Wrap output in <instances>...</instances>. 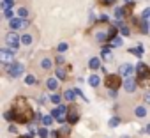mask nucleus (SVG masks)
<instances>
[{
	"instance_id": "nucleus-43",
	"label": "nucleus",
	"mask_w": 150,
	"mask_h": 138,
	"mask_svg": "<svg viewBox=\"0 0 150 138\" xmlns=\"http://www.w3.org/2000/svg\"><path fill=\"white\" fill-rule=\"evenodd\" d=\"M148 25H150V20H148Z\"/></svg>"
},
{
	"instance_id": "nucleus-29",
	"label": "nucleus",
	"mask_w": 150,
	"mask_h": 138,
	"mask_svg": "<svg viewBox=\"0 0 150 138\" xmlns=\"http://www.w3.org/2000/svg\"><path fill=\"white\" fill-rule=\"evenodd\" d=\"M117 28H118V27H117V25H113V27H111V28L108 30V36H110V39L117 37Z\"/></svg>"
},
{
	"instance_id": "nucleus-33",
	"label": "nucleus",
	"mask_w": 150,
	"mask_h": 138,
	"mask_svg": "<svg viewBox=\"0 0 150 138\" xmlns=\"http://www.w3.org/2000/svg\"><path fill=\"white\" fill-rule=\"evenodd\" d=\"M50 99H51V101H53L55 105H60V101H62V97H60V94H53V96H51Z\"/></svg>"
},
{
	"instance_id": "nucleus-36",
	"label": "nucleus",
	"mask_w": 150,
	"mask_h": 138,
	"mask_svg": "<svg viewBox=\"0 0 150 138\" xmlns=\"http://www.w3.org/2000/svg\"><path fill=\"white\" fill-rule=\"evenodd\" d=\"M99 2L104 6H111V4H115V0H99Z\"/></svg>"
},
{
	"instance_id": "nucleus-10",
	"label": "nucleus",
	"mask_w": 150,
	"mask_h": 138,
	"mask_svg": "<svg viewBox=\"0 0 150 138\" xmlns=\"http://www.w3.org/2000/svg\"><path fill=\"white\" fill-rule=\"evenodd\" d=\"M134 71H136V67L131 65V64H122V65H120V75H122V76H131Z\"/></svg>"
},
{
	"instance_id": "nucleus-4",
	"label": "nucleus",
	"mask_w": 150,
	"mask_h": 138,
	"mask_svg": "<svg viewBox=\"0 0 150 138\" xmlns=\"http://www.w3.org/2000/svg\"><path fill=\"white\" fill-rule=\"evenodd\" d=\"M6 44H7L9 48H13V50H18V46L21 44V36H18L16 30L9 32V34L6 36Z\"/></svg>"
},
{
	"instance_id": "nucleus-3",
	"label": "nucleus",
	"mask_w": 150,
	"mask_h": 138,
	"mask_svg": "<svg viewBox=\"0 0 150 138\" xmlns=\"http://www.w3.org/2000/svg\"><path fill=\"white\" fill-rule=\"evenodd\" d=\"M51 115L57 119V122L64 124V122L67 120V106H64V105H57V108L51 110Z\"/></svg>"
},
{
	"instance_id": "nucleus-7",
	"label": "nucleus",
	"mask_w": 150,
	"mask_h": 138,
	"mask_svg": "<svg viewBox=\"0 0 150 138\" xmlns=\"http://www.w3.org/2000/svg\"><path fill=\"white\" fill-rule=\"evenodd\" d=\"M136 73H138L139 80L150 78V69H148V65H146V64H143V62H139V64L136 65Z\"/></svg>"
},
{
	"instance_id": "nucleus-15",
	"label": "nucleus",
	"mask_w": 150,
	"mask_h": 138,
	"mask_svg": "<svg viewBox=\"0 0 150 138\" xmlns=\"http://www.w3.org/2000/svg\"><path fill=\"white\" fill-rule=\"evenodd\" d=\"M65 76H67V71L62 65H57V78L58 80H65Z\"/></svg>"
},
{
	"instance_id": "nucleus-30",
	"label": "nucleus",
	"mask_w": 150,
	"mask_h": 138,
	"mask_svg": "<svg viewBox=\"0 0 150 138\" xmlns=\"http://www.w3.org/2000/svg\"><path fill=\"white\" fill-rule=\"evenodd\" d=\"M118 124H120V119L118 117H111L110 119V127H117Z\"/></svg>"
},
{
	"instance_id": "nucleus-18",
	"label": "nucleus",
	"mask_w": 150,
	"mask_h": 138,
	"mask_svg": "<svg viewBox=\"0 0 150 138\" xmlns=\"http://www.w3.org/2000/svg\"><path fill=\"white\" fill-rule=\"evenodd\" d=\"M32 36L30 34H25V36H21V44H25V46H30L32 44Z\"/></svg>"
},
{
	"instance_id": "nucleus-20",
	"label": "nucleus",
	"mask_w": 150,
	"mask_h": 138,
	"mask_svg": "<svg viewBox=\"0 0 150 138\" xmlns=\"http://www.w3.org/2000/svg\"><path fill=\"white\" fill-rule=\"evenodd\" d=\"M88 83H90L92 87H99V76H97V75H92V76L88 78Z\"/></svg>"
},
{
	"instance_id": "nucleus-35",
	"label": "nucleus",
	"mask_w": 150,
	"mask_h": 138,
	"mask_svg": "<svg viewBox=\"0 0 150 138\" xmlns=\"http://www.w3.org/2000/svg\"><path fill=\"white\" fill-rule=\"evenodd\" d=\"M141 18H145V20H150V7H146V9L143 11V14H141Z\"/></svg>"
},
{
	"instance_id": "nucleus-17",
	"label": "nucleus",
	"mask_w": 150,
	"mask_h": 138,
	"mask_svg": "<svg viewBox=\"0 0 150 138\" xmlns=\"http://www.w3.org/2000/svg\"><path fill=\"white\" fill-rule=\"evenodd\" d=\"M65 99L67 101H74V99H76V90H72V89H69V90H65Z\"/></svg>"
},
{
	"instance_id": "nucleus-37",
	"label": "nucleus",
	"mask_w": 150,
	"mask_h": 138,
	"mask_svg": "<svg viewBox=\"0 0 150 138\" xmlns=\"http://www.w3.org/2000/svg\"><path fill=\"white\" fill-rule=\"evenodd\" d=\"M4 14H6V18H13V11H11V9H6Z\"/></svg>"
},
{
	"instance_id": "nucleus-1",
	"label": "nucleus",
	"mask_w": 150,
	"mask_h": 138,
	"mask_svg": "<svg viewBox=\"0 0 150 138\" xmlns=\"http://www.w3.org/2000/svg\"><path fill=\"white\" fill-rule=\"evenodd\" d=\"M13 115H14V120L20 124H28L32 120L34 112L25 97H16V101L13 105Z\"/></svg>"
},
{
	"instance_id": "nucleus-11",
	"label": "nucleus",
	"mask_w": 150,
	"mask_h": 138,
	"mask_svg": "<svg viewBox=\"0 0 150 138\" xmlns=\"http://www.w3.org/2000/svg\"><path fill=\"white\" fill-rule=\"evenodd\" d=\"M124 89H125V92H134L136 90V80L132 76H127V80L124 82Z\"/></svg>"
},
{
	"instance_id": "nucleus-41",
	"label": "nucleus",
	"mask_w": 150,
	"mask_h": 138,
	"mask_svg": "<svg viewBox=\"0 0 150 138\" xmlns=\"http://www.w3.org/2000/svg\"><path fill=\"white\" fill-rule=\"evenodd\" d=\"M18 138H32L30 134H27V136H18Z\"/></svg>"
},
{
	"instance_id": "nucleus-38",
	"label": "nucleus",
	"mask_w": 150,
	"mask_h": 138,
	"mask_svg": "<svg viewBox=\"0 0 150 138\" xmlns=\"http://www.w3.org/2000/svg\"><path fill=\"white\" fill-rule=\"evenodd\" d=\"M110 96L111 97H117V90H110Z\"/></svg>"
},
{
	"instance_id": "nucleus-12",
	"label": "nucleus",
	"mask_w": 150,
	"mask_h": 138,
	"mask_svg": "<svg viewBox=\"0 0 150 138\" xmlns=\"http://www.w3.org/2000/svg\"><path fill=\"white\" fill-rule=\"evenodd\" d=\"M88 67L96 71V69H99V67H101V60H99L97 57H92V58L88 60Z\"/></svg>"
},
{
	"instance_id": "nucleus-40",
	"label": "nucleus",
	"mask_w": 150,
	"mask_h": 138,
	"mask_svg": "<svg viewBox=\"0 0 150 138\" xmlns=\"http://www.w3.org/2000/svg\"><path fill=\"white\" fill-rule=\"evenodd\" d=\"M145 99H146V101H150V92H148V94L145 96Z\"/></svg>"
},
{
	"instance_id": "nucleus-26",
	"label": "nucleus",
	"mask_w": 150,
	"mask_h": 138,
	"mask_svg": "<svg viewBox=\"0 0 150 138\" xmlns=\"http://www.w3.org/2000/svg\"><path fill=\"white\" fill-rule=\"evenodd\" d=\"M18 16H20V18H27V16H28V9H27V7H20V9H18Z\"/></svg>"
},
{
	"instance_id": "nucleus-21",
	"label": "nucleus",
	"mask_w": 150,
	"mask_h": 138,
	"mask_svg": "<svg viewBox=\"0 0 150 138\" xmlns=\"http://www.w3.org/2000/svg\"><path fill=\"white\" fill-rule=\"evenodd\" d=\"M134 113H136V117H145V115H146V108H143V106H136Z\"/></svg>"
},
{
	"instance_id": "nucleus-28",
	"label": "nucleus",
	"mask_w": 150,
	"mask_h": 138,
	"mask_svg": "<svg viewBox=\"0 0 150 138\" xmlns=\"http://www.w3.org/2000/svg\"><path fill=\"white\" fill-rule=\"evenodd\" d=\"M124 14H125V9H124V7H117V9H115V16H117L118 20H120Z\"/></svg>"
},
{
	"instance_id": "nucleus-24",
	"label": "nucleus",
	"mask_w": 150,
	"mask_h": 138,
	"mask_svg": "<svg viewBox=\"0 0 150 138\" xmlns=\"http://www.w3.org/2000/svg\"><path fill=\"white\" fill-rule=\"evenodd\" d=\"M103 58L104 60H111V50L110 48H103Z\"/></svg>"
},
{
	"instance_id": "nucleus-34",
	"label": "nucleus",
	"mask_w": 150,
	"mask_h": 138,
	"mask_svg": "<svg viewBox=\"0 0 150 138\" xmlns=\"http://www.w3.org/2000/svg\"><path fill=\"white\" fill-rule=\"evenodd\" d=\"M57 50H58V51H60V53H64V51H67V44H65V43H60V44H58V48H57Z\"/></svg>"
},
{
	"instance_id": "nucleus-27",
	"label": "nucleus",
	"mask_w": 150,
	"mask_h": 138,
	"mask_svg": "<svg viewBox=\"0 0 150 138\" xmlns=\"http://www.w3.org/2000/svg\"><path fill=\"white\" fill-rule=\"evenodd\" d=\"M25 83H27V85H35V76L27 75V76H25Z\"/></svg>"
},
{
	"instance_id": "nucleus-42",
	"label": "nucleus",
	"mask_w": 150,
	"mask_h": 138,
	"mask_svg": "<svg viewBox=\"0 0 150 138\" xmlns=\"http://www.w3.org/2000/svg\"><path fill=\"white\" fill-rule=\"evenodd\" d=\"M122 138H129V136H122Z\"/></svg>"
},
{
	"instance_id": "nucleus-8",
	"label": "nucleus",
	"mask_w": 150,
	"mask_h": 138,
	"mask_svg": "<svg viewBox=\"0 0 150 138\" xmlns=\"http://www.w3.org/2000/svg\"><path fill=\"white\" fill-rule=\"evenodd\" d=\"M25 25H27V21H25V18H11V21H9V27L13 28V30H20V28H25Z\"/></svg>"
},
{
	"instance_id": "nucleus-23",
	"label": "nucleus",
	"mask_w": 150,
	"mask_h": 138,
	"mask_svg": "<svg viewBox=\"0 0 150 138\" xmlns=\"http://www.w3.org/2000/svg\"><path fill=\"white\" fill-rule=\"evenodd\" d=\"M11 6H14V0H2V9H11Z\"/></svg>"
},
{
	"instance_id": "nucleus-32",
	"label": "nucleus",
	"mask_w": 150,
	"mask_h": 138,
	"mask_svg": "<svg viewBox=\"0 0 150 138\" xmlns=\"http://www.w3.org/2000/svg\"><path fill=\"white\" fill-rule=\"evenodd\" d=\"M120 32H122V36H125V37H129V34H131L129 27H125V25H122V27H120Z\"/></svg>"
},
{
	"instance_id": "nucleus-22",
	"label": "nucleus",
	"mask_w": 150,
	"mask_h": 138,
	"mask_svg": "<svg viewBox=\"0 0 150 138\" xmlns=\"http://www.w3.org/2000/svg\"><path fill=\"white\" fill-rule=\"evenodd\" d=\"M96 39L103 43V41H106V39H110V36H108L106 32H97V34H96Z\"/></svg>"
},
{
	"instance_id": "nucleus-14",
	"label": "nucleus",
	"mask_w": 150,
	"mask_h": 138,
	"mask_svg": "<svg viewBox=\"0 0 150 138\" xmlns=\"http://www.w3.org/2000/svg\"><path fill=\"white\" fill-rule=\"evenodd\" d=\"M46 85H48L50 90H57V89H58V82H57V78H48Z\"/></svg>"
},
{
	"instance_id": "nucleus-16",
	"label": "nucleus",
	"mask_w": 150,
	"mask_h": 138,
	"mask_svg": "<svg viewBox=\"0 0 150 138\" xmlns=\"http://www.w3.org/2000/svg\"><path fill=\"white\" fill-rule=\"evenodd\" d=\"M41 122H42V126H51L53 124V115H42Z\"/></svg>"
},
{
	"instance_id": "nucleus-2",
	"label": "nucleus",
	"mask_w": 150,
	"mask_h": 138,
	"mask_svg": "<svg viewBox=\"0 0 150 138\" xmlns=\"http://www.w3.org/2000/svg\"><path fill=\"white\" fill-rule=\"evenodd\" d=\"M23 71H25V65H23V64H20V62L7 64V75H9L11 78H18V76H21V75H23Z\"/></svg>"
},
{
	"instance_id": "nucleus-19",
	"label": "nucleus",
	"mask_w": 150,
	"mask_h": 138,
	"mask_svg": "<svg viewBox=\"0 0 150 138\" xmlns=\"http://www.w3.org/2000/svg\"><path fill=\"white\" fill-rule=\"evenodd\" d=\"M110 46H111V48L122 46V39H120V37H113V39H110Z\"/></svg>"
},
{
	"instance_id": "nucleus-9",
	"label": "nucleus",
	"mask_w": 150,
	"mask_h": 138,
	"mask_svg": "<svg viewBox=\"0 0 150 138\" xmlns=\"http://www.w3.org/2000/svg\"><path fill=\"white\" fill-rule=\"evenodd\" d=\"M78 119H80V112H78V108H76V106H72V108H69V110H67V122L76 124V122H78Z\"/></svg>"
},
{
	"instance_id": "nucleus-39",
	"label": "nucleus",
	"mask_w": 150,
	"mask_h": 138,
	"mask_svg": "<svg viewBox=\"0 0 150 138\" xmlns=\"http://www.w3.org/2000/svg\"><path fill=\"white\" fill-rule=\"evenodd\" d=\"M145 131H146V133H148V134H150V124H148V126H146V127H145Z\"/></svg>"
},
{
	"instance_id": "nucleus-31",
	"label": "nucleus",
	"mask_w": 150,
	"mask_h": 138,
	"mask_svg": "<svg viewBox=\"0 0 150 138\" xmlns=\"http://www.w3.org/2000/svg\"><path fill=\"white\" fill-rule=\"evenodd\" d=\"M37 134H39L41 138H48V129H46V127H41V129H37Z\"/></svg>"
},
{
	"instance_id": "nucleus-5",
	"label": "nucleus",
	"mask_w": 150,
	"mask_h": 138,
	"mask_svg": "<svg viewBox=\"0 0 150 138\" xmlns=\"http://www.w3.org/2000/svg\"><path fill=\"white\" fill-rule=\"evenodd\" d=\"M14 55H16V50H13L9 46L0 50V60H2L4 64H13L14 62Z\"/></svg>"
},
{
	"instance_id": "nucleus-13",
	"label": "nucleus",
	"mask_w": 150,
	"mask_h": 138,
	"mask_svg": "<svg viewBox=\"0 0 150 138\" xmlns=\"http://www.w3.org/2000/svg\"><path fill=\"white\" fill-rule=\"evenodd\" d=\"M129 51H131L132 55L139 57V58H141V57H143V53H145V51H143V46H141V44H139V46H134V48H131Z\"/></svg>"
},
{
	"instance_id": "nucleus-6",
	"label": "nucleus",
	"mask_w": 150,
	"mask_h": 138,
	"mask_svg": "<svg viewBox=\"0 0 150 138\" xmlns=\"http://www.w3.org/2000/svg\"><path fill=\"white\" fill-rule=\"evenodd\" d=\"M104 83H106V87L110 90H117L120 87V76L118 75H108L106 80H104Z\"/></svg>"
},
{
	"instance_id": "nucleus-25",
	"label": "nucleus",
	"mask_w": 150,
	"mask_h": 138,
	"mask_svg": "<svg viewBox=\"0 0 150 138\" xmlns=\"http://www.w3.org/2000/svg\"><path fill=\"white\" fill-rule=\"evenodd\" d=\"M41 67L42 69H51V60L50 58H42L41 60Z\"/></svg>"
}]
</instances>
